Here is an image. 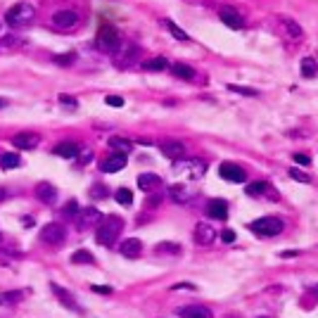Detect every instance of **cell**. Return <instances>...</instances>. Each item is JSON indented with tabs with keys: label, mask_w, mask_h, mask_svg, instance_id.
<instances>
[{
	"label": "cell",
	"mask_w": 318,
	"mask_h": 318,
	"mask_svg": "<svg viewBox=\"0 0 318 318\" xmlns=\"http://www.w3.org/2000/svg\"><path fill=\"white\" fill-rule=\"evenodd\" d=\"M121 231H124V221L119 216H107L100 225H98L95 240H98V245H102V247H112V245L119 240Z\"/></svg>",
	"instance_id": "1"
},
{
	"label": "cell",
	"mask_w": 318,
	"mask_h": 318,
	"mask_svg": "<svg viewBox=\"0 0 318 318\" xmlns=\"http://www.w3.org/2000/svg\"><path fill=\"white\" fill-rule=\"evenodd\" d=\"M33 17H36V8L31 3H17L5 12V24L12 29H19V26H26L29 22H33Z\"/></svg>",
	"instance_id": "2"
},
{
	"label": "cell",
	"mask_w": 318,
	"mask_h": 318,
	"mask_svg": "<svg viewBox=\"0 0 318 318\" xmlns=\"http://www.w3.org/2000/svg\"><path fill=\"white\" fill-rule=\"evenodd\" d=\"M249 228H252L256 235H261V238H273V235L283 233L285 223H283V218H278V216H261V218H256V221H252Z\"/></svg>",
	"instance_id": "3"
},
{
	"label": "cell",
	"mask_w": 318,
	"mask_h": 318,
	"mask_svg": "<svg viewBox=\"0 0 318 318\" xmlns=\"http://www.w3.org/2000/svg\"><path fill=\"white\" fill-rule=\"evenodd\" d=\"M95 43H98V48L105 50V53H117V48L121 46V38H119V31L112 24H102Z\"/></svg>",
	"instance_id": "4"
},
{
	"label": "cell",
	"mask_w": 318,
	"mask_h": 318,
	"mask_svg": "<svg viewBox=\"0 0 318 318\" xmlns=\"http://www.w3.org/2000/svg\"><path fill=\"white\" fill-rule=\"evenodd\" d=\"M204 171H207V166L200 159H188V162L173 164V173H180V176H188V178H200Z\"/></svg>",
	"instance_id": "5"
},
{
	"label": "cell",
	"mask_w": 318,
	"mask_h": 318,
	"mask_svg": "<svg viewBox=\"0 0 318 318\" xmlns=\"http://www.w3.org/2000/svg\"><path fill=\"white\" fill-rule=\"evenodd\" d=\"M64 238H67V228L62 223H48L40 231V240L46 245H62Z\"/></svg>",
	"instance_id": "6"
},
{
	"label": "cell",
	"mask_w": 318,
	"mask_h": 318,
	"mask_svg": "<svg viewBox=\"0 0 318 318\" xmlns=\"http://www.w3.org/2000/svg\"><path fill=\"white\" fill-rule=\"evenodd\" d=\"M78 12L76 10H57L53 15V24L57 26V29H64V31H69V29H74L78 24Z\"/></svg>",
	"instance_id": "7"
},
{
	"label": "cell",
	"mask_w": 318,
	"mask_h": 318,
	"mask_svg": "<svg viewBox=\"0 0 318 318\" xmlns=\"http://www.w3.org/2000/svg\"><path fill=\"white\" fill-rule=\"evenodd\" d=\"M105 221V214L100 209H95V207H88V209L81 211V216L76 218L78 223V231H85V228H93V225H100Z\"/></svg>",
	"instance_id": "8"
},
{
	"label": "cell",
	"mask_w": 318,
	"mask_h": 318,
	"mask_svg": "<svg viewBox=\"0 0 318 318\" xmlns=\"http://www.w3.org/2000/svg\"><path fill=\"white\" fill-rule=\"evenodd\" d=\"M138 57V46L133 43H126V46H119L117 48V55H114V64L117 67H131Z\"/></svg>",
	"instance_id": "9"
},
{
	"label": "cell",
	"mask_w": 318,
	"mask_h": 318,
	"mask_svg": "<svg viewBox=\"0 0 318 318\" xmlns=\"http://www.w3.org/2000/svg\"><path fill=\"white\" fill-rule=\"evenodd\" d=\"M169 195H171V200H176L178 204H186V202H190L197 195V190L186 186V183H173V186H169Z\"/></svg>",
	"instance_id": "10"
},
{
	"label": "cell",
	"mask_w": 318,
	"mask_h": 318,
	"mask_svg": "<svg viewBox=\"0 0 318 318\" xmlns=\"http://www.w3.org/2000/svg\"><path fill=\"white\" fill-rule=\"evenodd\" d=\"M218 173H221V178L231 180V183H242V180H245V169H240V166L233 162H223L218 166Z\"/></svg>",
	"instance_id": "11"
},
{
	"label": "cell",
	"mask_w": 318,
	"mask_h": 318,
	"mask_svg": "<svg viewBox=\"0 0 318 318\" xmlns=\"http://www.w3.org/2000/svg\"><path fill=\"white\" fill-rule=\"evenodd\" d=\"M38 143H40V135L31 131H22L12 138V145L19 150H33V148H38Z\"/></svg>",
	"instance_id": "12"
},
{
	"label": "cell",
	"mask_w": 318,
	"mask_h": 318,
	"mask_svg": "<svg viewBox=\"0 0 318 318\" xmlns=\"http://www.w3.org/2000/svg\"><path fill=\"white\" fill-rule=\"evenodd\" d=\"M159 150H162L164 157H169V159H173V162H178V159L186 157V145L178 143V140H164L162 145H159Z\"/></svg>",
	"instance_id": "13"
},
{
	"label": "cell",
	"mask_w": 318,
	"mask_h": 318,
	"mask_svg": "<svg viewBox=\"0 0 318 318\" xmlns=\"http://www.w3.org/2000/svg\"><path fill=\"white\" fill-rule=\"evenodd\" d=\"M50 290H53V295L60 299V304H62V306H67V309L78 311V313H81V306L76 304V299H74V295H71V292H67L64 287L55 285V283H50Z\"/></svg>",
	"instance_id": "14"
},
{
	"label": "cell",
	"mask_w": 318,
	"mask_h": 318,
	"mask_svg": "<svg viewBox=\"0 0 318 318\" xmlns=\"http://www.w3.org/2000/svg\"><path fill=\"white\" fill-rule=\"evenodd\" d=\"M218 17H221V22H223L228 29H240V26H242V17H240V12H238L235 8L223 5V8L218 10Z\"/></svg>",
	"instance_id": "15"
},
{
	"label": "cell",
	"mask_w": 318,
	"mask_h": 318,
	"mask_svg": "<svg viewBox=\"0 0 318 318\" xmlns=\"http://www.w3.org/2000/svg\"><path fill=\"white\" fill-rule=\"evenodd\" d=\"M119 252H121V256H126V259H138V256L143 254V242H140L138 238H128V240L121 242Z\"/></svg>",
	"instance_id": "16"
},
{
	"label": "cell",
	"mask_w": 318,
	"mask_h": 318,
	"mask_svg": "<svg viewBox=\"0 0 318 318\" xmlns=\"http://www.w3.org/2000/svg\"><path fill=\"white\" fill-rule=\"evenodd\" d=\"M180 318H214L207 306H202V304H193V306H183V309L176 311Z\"/></svg>",
	"instance_id": "17"
},
{
	"label": "cell",
	"mask_w": 318,
	"mask_h": 318,
	"mask_svg": "<svg viewBox=\"0 0 318 318\" xmlns=\"http://www.w3.org/2000/svg\"><path fill=\"white\" fill-rule=\"evenodd\" d=\"M214 240H216V233H214V228L209 223H200L195 228V242L197 245H211Z\"/></svg>",
	"instance_id": "18"
},
{
	"label": "cell",
	"mask_w": 318,
	"mask_h": 318,
	"mask_svg": "<svg viewBox=\"0 0 318 318\" xmlns=\"http://www.w3.org/2000/svg\"><path fill=\"white\" fill-rule=\"evenodd\" d=\"M159 186H162V178L157 173H140L138 176V188L143 193H155Z\"/></svg>",
	"instance_id": "19"
},
{
	"label": "cell",
	"mask_w": 318,
	"mask_h": 318,
	"mask_svg": "<svg viewBox=\"0 0 318 318\" xmlns=\"http://www.w3.org/2000/svg\"><path fill=\"white\" fill-rule=\"evenodd\" d=\"M207 214L209 218H216V221H225L228 218V204L223 200H211L207 204Z\"/></svg>",
	"instance_id": "20"
},
{
	"label": "cell",
	"mask_w": 318,
	"mask_h": 318,
	"mask_svg": "<svg viewBox=\"0 0 318 318\" xmlns=\"http://www.w3.org/2000/svg\"><path fill=\"white\" fill-rule=\"evenodd\" d=\"M126 166V155H114L109 157V159H102L100 169L105 171V173H117V171H121Z\"/></svg>",
	"instance_id": "21"
},
{
	"label": "cell",
	"mask_w": 318,
	"mask_h": 318,
	"mask_svg": "<svg viewBox=\"0 0 318 318\" xmlns=\"http://www.w3.org/2000/svg\"><path fill=\"white\" fill-rule=\"evenodd\" d=\"M78 152H81V145H78V143H60V145L55 148V155L64 157V159H76Z\"/></svg>",
	"instance_id": "22"
},
{
	"label": "cell",
	"mask_w": 318,
	"mask_h": 318,
	"mask_svg": "<svg viewBox=\"0 0 318 318\" xmlns=\"http://www.w3.org/2000/svg\"><path fill=\"white\" fill-rule=\"evenodd\" d=\"M33 195H36L40 202H48V204H50V202L57 197V190H55L50 183H38V186H36V190H33Z\"/></svg>",
	"instance_id": "23"
},
{
	"label": "cell",
	"mask_w": 318,
	"mask_h": 318,
	"mask_svg": "<svg viewBox=\"0 0 318 318\" xmlns=\"http://www.w3.org/2000/svg\"><path fill=\"white\" fill-rule=\"evenodd\" d=\"M280 24L285 26V31L290 38H302V26H299L292 17H280Z\"/></svg>",
	"instance_id": "24"
},
{
	"label": "cell",
	"mask_w": 318,
	"mask_h": 318,
	"mask_svg": "<svg viewBox=\"0 0 318 318\" xmlns=\"http://www.w3.org/2000/svg\"><path fill=\"white\" fill-rule=\"evenodd\" d=\"M171 71H173V76L186 78V81H193V78H195V69L190 67V64L176 62V64H171Z\"/></svg>",
	"instance_id": "25"
},
{
	"label": "cell",
	"mask_w": 318,
	"mask_h": 318,
	"mask_svg": "<svg viewBox=\"0 0 318 318\" xmlns=\"http://www.w3.org/2000/svg\"><path fill=\"white\" fill-rule=\"evenodd\" d=\"M109 148L117 150V155H128V152H131V140L121 138V135H114V138H109Z\"/></svg>",
	"instance_id": "26"
},
{
	"label": "cell",
	"mask_w": 318,
	"mask_h": 318,
	"mask_svg": "<svg viewBox=\"0 0 318 318\" xmlns=\"http://www.w3.org/2000/svg\"><path fill=\"white\" fill-rule=\"evenodd\" d=\"M143 69L145 71H164V69H169V60H166V57H152V60H148V62L143 64Z\"/></svg>",
	"instance_id": "27"
},
{
	"label": "cell",
	"mask_w": 318,
	"mask_h": 318,
	"mask_svg": "<svg viewBox=\"0 0 318 318\" xmlns=\"http://www.w3.org/2000/svg\"><path fill=\"white\" fill-rule=\"evenodd\" d=\"M24 295H26V292H22V290H15V292H3V295H0V304L10 309L12 304H19V302H22Z\"/></svg>",
	"instance_id": "28"
},
{
	"label": "cell",
	"mask_w": 318,
	"mask_h": 318,
	"mask_svg": "<svg viewBox=\"0 0 318 318\" xmlns=\"http://www.w3.org/2000/svg\"><path fill=\"white\" fill-rule=\"evenodd\" d=\"M318 74V62L313 57H304L302 60V76L304 78H313Z\"/></svg>",
	"instance_id": "29"
},
{
	"label": "cell",
	"mask_w": 318,
	"mask_h": 318,
	"mask_svg": "<svg viewBox=\"0 0 318 318\" xmlns=\"http://www.w3.org/2000/svg\"><path fill=\"white\" fill-rule=\"evenodd\" d=\"M71 261H74V264H93V254H90L88 249H76V252L71 254Z\"/></svg>",
	"instance_id": "30"
},
{
	"label": "cell",
	"mask_w": 318,
	"mask_h": 318,
	"mask_svg": "<svg viewBox=\"0 0 318 318\" xmlns=\"http://www.w3.org/2000/svg\"><path fill=\"white\" fill-rule=\"evenodd\" d=\"M266 190H268V183H266V180H254V183H249L247 186V195H252V197L264 195Z\"/></svg>",
	"instance_id": "31"
},
{
	"label": "cell",
	"mask_w": 318,
	"mask_h": 318,
	"mask_svg": "<svg viewBox=\"0 0 318 318\" xmlns=\"http://www.w3.org/2000/svg\"><path fill=\"white\" fill-rule=\"evenodd\" d=\"M114 197H117V202L119 204H124V207L133 204V193L128 190V188H119L117 193H114Z\"/></svg>",
	"instance_id": "32"
},
{
	"label": "cell",
	"mask_w": 318,
	"mask_h": 318,
	"mask_svg": "<svg viewBox=\"0 0 318 318\" xmlns=\"http://www.w3.org/2000/svg\"><path fill=\"white\" fill-rule=\"evenodd\" d=\"M0 164H3L5 169H17V166L22 164V159H19V155H12V152H8V155L0 157Z\"/></svg>",
	"instance_id": "33"
},
{
	"label": "cell",
	"mask_w": 318,
	"mask_h": 318,
	"mask_svg": "<svg viewBox=\"0 0 318 318\" xmlns=\"http://www.w3.org/2000/svg\"><path fill=\"white\" fill-rule=\"evenodd\" d=\"M164 24H166V29H169L171 33H173V38H176V40H190V36H188V33L183 31L180 26H176V24L171 22V19H166V22H164Z\"/></svg>",
	"instance_id": "34"
},
{
	"label": "cell",
	"mask_w": 318,
	"mask_h": 318,
	"mask_svg": "<svg viewBox=\"0 0 318 318\" xmlns=\"http://www.w3.org/2000/svg\"><path fill=\"white\" fill-rule=\"evenodd\" d=\"M180 252V245L176 242H162V245H157V254H178Z\"/></svg>",
	"instance_id": "35"
},
{
	"label": "cell",
	"mask_w": 318,
	"mask_h": 318,
	"mask_svg": "<svg viewBox=\"0 0 318 318\" xmlns=\"http://www.w3.org/2000/svg\"><path fill=\"white\" fill-rule=\"evenodd\" d=\"M76 60V55L74 53H67V55H55V62L57 64H62V67H69L71 62Z\"/></svg>",
	"instance_id": "36"
},
{
	"label": "cell",
	"mask_w": 318,
	"mask_h": 318,
	"mask_svg": "<svg viewBox=\"0 0 318 318\" xmlns=\"http://www.w3.org/2000/svg\"><path fill=\"white\" fill-rule=\"evenodd\" d=\"M290 178L299 180V183H311L309 173H304V171H299V169H290Z\"/></svg>",
	"instance_id": "37"
},
{
	"label": "cell",
	"mask_w": 318,
	"mask_h": 318,
	"mask_svg": "<svg viewBox=\"0 0 318 318\" xmlns=\"http://www.w3.org/2000/svg\"><path fill=\"white\" fill-rule=\"evenodd\" d=\"M233 93H240V95H249V98H254L256 95V90L254 88H245V85H228Z\"/></svg>",
	"instance_id": "38"
},
{
	"label": "cell",
	"mask_w": 318,
	"mask_h": 318,
	"mask_svg": "<svg viewBox=\"0 0 318 318\" xmlns=\"http://www.w3.org/2000/svg\"><path fill=\"white\" fill-rule=\"evenodd\" d=\"M3 46H10V48H22V46H26V40H24V38H15V36H10V38H5V40H3Z\"/></svg>",
	"instance_id": "39"
},
{
	"label": "cell",
	"mask_w": 318,
	"mask_h": 318,
	"mask_svg": "<svg viewBox=\"0 0 318 318\" xmlns=\"http://www.w3.org/2000/svg\"><path fill=\"white\" fill-rule=\"evenodd\" d=\"M60 102H62V105H67V107H71V109H76V107H78L76 98H71V95H67V93L60 95Z\"/></svg>",
	"instance_id": "40"
},
{
	"label": "cell",
	"mask_w": 318,
	"mask_h": 318,
	"mask_svg": "<svg viewBox=\"0 0 318 318\" xmlns=\"http://www.w3.org/2000/svg\"><path fill=\"white\" fill-rule=\"evenodd\" d=\"M105 102H107V105H112V107H121V105H124V98H119V95H107V98H105Z\"/></svg>",
	"instance_id": "41"
},
{
	"label": "cell",
	"mask_w": 318,
	"mask_h": 318,
	"mask_svg": "<svg viewBox=\"0 0 318 318\" xmlns=\"http://www.w3.org/2000/svg\"><path fill=\"white\" fill-rule=\"evenodd\" d=\"M105 195H107V188L105 186H95L93 190H90V197H95V200H98V197H105Z\"/></svg>",
	"instance_id": "42"
},
{
	"label": "cell",
	"mask_w": 318,
	"mask_h": 318,
	"mask_svg": "<svg viewBox=\"0 0 318 318\" xmlns=\"http://www.w3.org/2000/svg\"><path fill=\"white\" fill-rule=\"evenodd\" d=\"M295 162H297V164H302V166H309V164H311V159H309L306 155H302V152H299V155L295 152Z\"/></svg>",
	"instance_id": "43"
},
{
	"label": "cell",
	"mask_w": 318,
	"mask_h": 318,
	"mask_svg": "<svg viewBox=\"0 0 318 318\" xmlns=\"http://www.w3.org/2000/svg\"><path fill=\"white\" fill-rule=\"evenodd\" d=\"M159 202H162V195H152V197L148 200V207L155 209V207H159Z\"/></svg>",
	"instance_id": "44"
},
{
	"label": "cell",
	"mask_w": 318,
	"mask_h": 318,
	"mask_svg": "<svg viewBox=\"0 0 318 318\" xmlns=\"http://www.w3.org/2000/svg\"><path fill=\"white\" fill-rule=\"evenodd\" d=\"M221 240L223 242H235V233L233 231H223V233H221Z\"/></svg>",
	"instance_id": "45"
},
{
	"label": "cell",
	"mask_w": 318,
	"mask_h": 318,
	"mask_svg": "<svg viewBox=\"0 0 318 318\" xmlns=\"http://www.w3.org/2000/svg\"><path fill=\"white\" fill-rule=\"evenodd\" d=\"M78 157H81V162H90V157H93V152H90V150H83V148H81Z\"/></svg>",
	"instance_id": "46"
},
{
	"label": "cell",
	"mask_w": 318,
	"mask_h": 318,
	"mask_svg": "<svg viewBox=\"0 0 318 318\" xmlns=\"http://www.w3.org/2000/svg\"><path fill=\"white\" fill-rule=\"evenodd\" d=\"M78 207H76V202H69L67 207H64V214H76Z\"/></svg>",
	"instance_id": "47"
},
{
	"label": "cell",
	"mask_w": 318,
	"mask_h": 318,
	"mask_svg": "<svg viewBox=\"0 0 318 318\" xmlns=\"http://www.w3.org/2000/svg\"><path fill=\"white\" fill-rule=\"evenodd\" d=\"M95 292H100V295H112V287H93Z\"/></svg>",
	"instance_id": "48"
},
{
	"label": "cell",
	"mask_w": 318,
	"mask_h": 318,
	"mask_svg": "<svg viewBox=\"0 0 318 318\" xmlns=\"http://www.w3.org/2000/svg\"><path fill=\"white\" fill-rule=\"evenodd\" d=\"M5 197H8V190H5V188H0V202L5 200Z\"/></svg>",
	"instance_id": "49"
},
{
	"label": "cell",
	"mask_w": 318,
	"mask_h": 318,
	"mask_svg": "<svg viewBox=\"0 0 318 318\" xmlns=\"http://www.w3.org/2000/svg\"><path fill=\"white\" fill-rule=\"evenodd\" d=\"M5 313H8V306H3V304H0V318L5 316Z\"/></svg>",
	"instance_id": "50"
},
{
	"label": "cell",
	"mask_w": 318,
	"mask_h": 318,
	"mask_svg": "<svg viewBox=\"0 0 318 318\" xmlns=\"http://www.w3.org/2000/svg\"><path fill=\"white\" fill-rule=\"evenodd\" d=\"M3 107H8V100H5V98H0V109Z\"/></svg>",
	"instance_id": "51"
},
{
	"label": "cell",
	"mask_w": 318,
	"mask_h": 318,
	"mask_svg": "<svg viewBox=\"0 0 318 318\" xmlns=\"http://www.w3.org/2000/svg\"><path fill=\"white\" fill-rule=\"evenodd\" d=\"M313 292H316V295H318V285H316V287H313Z\"/></svg>",
	"instance_id": "52"
},
{
	"label": "cell",
	"mask_w": 318,
	"mask_h": 318,
	"mask_svg": "<svg viewBox=\"0 0 318 318\" xmlns=\"http://www.w3.org/2000/svg\"><path fill=\"white\" fill-rule=\"evenodd\" d=\"M0 240H3V233H0Z\"/></svg>",
	"instance_id": "53"
},
{
	"label": "cell",
	"mask_w": 318,
	"mask_h": 318,
	"mask_svg": "<svg viewBox=\"0 0 318 318\" xmlns=\"http://www.w3.org/2000/svg\"><path fill=\"white\" fill-rule=\"evenodd\" d=\"M261 318H264V316H261Z\"/></svg>",
	"instance_id": "54"
}]
</instances>
